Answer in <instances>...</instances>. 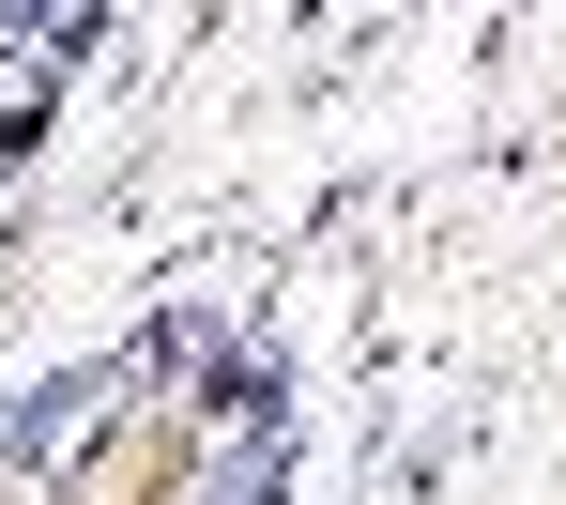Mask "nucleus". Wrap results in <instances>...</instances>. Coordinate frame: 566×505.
Listing matches in <instances>:
<instances>
[{
	"label": "nucleus",
	"instance_id": "obj_1",
	"mask_svg": "<svg viewBox=\"0 0 566 505\" xmlns=\"http://www.w3.org/2000/svg\"><path fill=\"white\" fill-rule=\"evenodd\" d=\"M77 15H93V0H0V62H15V77H46V62L77 46Z\"/></svg>",
	"mask_w": 566,
	"mask_h": 505
}]
</instances>
